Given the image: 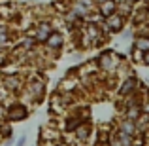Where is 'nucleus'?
<instances>
[{
  "instance_id": "423d86ee",
  "label": "nucleus",
  "mask_w": 149,
  "mask_h": 146,
  "mask_svg": "<svg viewBox=\"0 0 149 146\" xmlns=\"http://www.w3.org/2000/svg\"><path fill=\"white\" fill-rule=\"evenodd\" d=\"M119 131H123V133H127V135L134 137L136 133H138V129H136V121L127 120V118H125V120L121 121V125H119Z\"/></svg>"
},
{
  "instance_id": "4468645a",
  "label": "nucleus",
  "mask_w": 149,
  "mask_h": 146,
  "mask_svg": "<svg viewBox=\"0 0 149 146\" xmlns=\"http://www.w3.org/2000/svg\"><path fill=\"white\" fill-rule=\"evenodd\" d=\"M132 59H134L136 63H142V59H143V51H140V49H132Z\"/></svg>"
},
{
  "instance_id": "1a4fd4ad",
  "label": "nucleus",
  "mask_w": 149,
  "mask_h": 146,
  "mask_svg": "<svg viewBox=\"0 0 149 146\" xmlns=\"http://www.w3.org/2000/svg\"><path fill=\"white\" fill-rule=\"evenodd\" d=\"M134 48L140 51H149V36H136L134 38Z\"/></svg>"
},
{
  "instance_id": "6ab92c4d",
  "label": "nucleus",
  "mask_w": 149,
  "mask_h": 146,
  "mask_svg": "<svg viewBox=\"0 0 149 146\" xmlns=\"http://www.w3.org/2000/svg\"><path fill=\"white\" fill-rule=\"evenodd\" d=\"M132 36V30H125L123 32V38H130Z\"/></svg>"
},
{
  "instance_id": "39448f33",
  "label": "nucleus",
  "mask_w": 149,
  "mask_h": 146,
  "mask_svg": "<svg viewBox=\"0 0 149 146\" xmlns=\"http://www.w3.org/2000/svg\"><path fill=\"white\" fill-rule=\"evenodd\" d=\"M8 118H10L11 121L25 120V118H26V108H25L23 104H13V106H10V110H8Z\"/></svg>"
},
{
  "instance_id": "f03ea898",
  "label": "nucleus",
  "mask_w": 149,
  "mask_h": 146,
  "mask_svg": "<svg viewBox=\"0 0 149 146\" xmlns=\"http://www.w3.org/2000/svg\"><path fill=\"white\" fill-rule=\"evenodd\" d=\"M125 23H127V17L121 15L119 11H115L113 15L106 17V29H108L109 32H121L123 27H125Z\"/></svg>"
},
{
  "instance_id": "6e6552de",
  "label": "nucleus",
  "mask_w": 149,
  "mask_h": 146,
  "mask_svg": "<svg viewBox=\"0 0 149 146\" xmlns=\"http://www.w3.org/2000/svg\"><path fill=\"white\" fill-rule=\"evenodd\" d=\"M49 34H51V27H49V23H42L40 27H38V32H36V38L40 42H45L49 38Z\"/></svg>"
},
{
  "instance_id": "b1692460",
  "label": "nucleus",
  "mask_w": 149,
  "mask_h": 146,
  "mask_svg": "<svg viewBox=\"0 0 149 146\" xmlns=\"http://www.w3.org/2000/svg\"><path fill=\"white\" fill-rule=\"evenodd\" d=\"M4 97V91H2V89H0V99H2Z\"/></svg>"
},
{
  "instance_id": "0eeeda50",
  "label": "nucleus",
  "mask_w": 149,
  "mask_h": 146,
  "mask_svg": "<svg viewBox=\"0 0 149 146\" xmlns=\"http://www.w3.org/2000/svg\"><path fill=\"white\" fill-rule=\"evenodd\" d=\"M45 42H47V46H49V48L57 49V48H61V46H62L64 38H62V34H61V32H51V34H49V38H47Z\"/></svg>"
},
{
  "instance_id": "dca6fc26",
  "label": "nucleus",
  "mask_w": 149,
  "mask_h": 146,
  "mask_svg": "<svg viewBox=\"0 0 149 146\" xmlns=\"http://www.w3.org/2000/svg\"><path fill=\"white\" fill-rule=\"evenodd\" d=\"M142 112H143V114H149V97L142 102Z\"/></svg>"
},
{
  "instance_id": "412c9836",
  "label": "nucleus",
  "mask_w": 149,
  "mask_h": 146,
  "mask_svg": "<svg viewBox=\"0 0 149 146\" xmlns=\"http://www.w3.org/2000/svg\"><path fill=\"white\" fill-rule=\"evenodd\" d=\"M25 144V137H21V139H19V142H17V146H23Z\"/></svg>"
},
{
  "instance_id": "5701e85b",
  "label": "nucleus",
  "mask_w": 149,
  "mask_h": 146,
  "mask_svg": "<svg viewBox=\"0 0 149 146\" xmlns=\"http://www.w3.org/2000/svg\"><path fill=\"white\" fill-rule=\"evenodd\" d=\"M2 116H4V110H2V108H0V118H2Z\"/></svg>"
},
{
  "instance_id": "ddd939ff",
  "label": "nucleus",
  "mask_w": 149,
  "mask_h": 146,
  "mask_svg": "<svg viewBox=\"0 0 149 146\" xmlns=\"http://www.w3.org/2000/svg\"><path fill=\"white\" fill-rule=\"evenodd\" d=\"M79 123H81L79 120L72 118V120H68V123H66V129H68V131H76V129H77V125H79Z\"/></svg>"
},
{
  "instance_id": "f257e3e1",
  "label": "nucleus",
  "mask_w": 149,
  "mask_h": 146,
  "mask_svg": "<svg viewBox=\"0 0 149 146\" xmlns=\"http://www.w3.org/2000/svg\"><path fill=\"white\" fill-rule=\"evenodd\" d=\"M121 63V57L115 53H111V51H106V53H102L98 57V66L102 70H108V72H111V70H115L117 66H119Z\"/></svg>"
},
{
  "instance_id": "393cba45",
  "label": "nucleus",
  "mask_w": 149,
  "mask_h": 146,
  "mask_svg": "<svg viewBox=\"0 0 149 146\" xmlns=\"http://www.w3.org/2000/svg\"><path fill=\"white\" fill-rule=\"evenodd\" d=\"M58 146H64V144H58Z\"/></svg>"
},
{
  "instance_id": "4be33fe9",
  "label": "nucleus",
  "mask_w": 149,
  "mask_h": 146,
  "mask_svg": "<svg viewBox=\"0 0 149 146\" xmlns=\"http://www.w3.org/2000/svg\"><path fill=\"white\" fill-rule=\"evenodd\" d=\"M4 63H6V59H4V57H2V55H0V66H2V65H4Z\"/></svg>"
},
{
  "instance_id": "f3484780",
  "label": "nucleus",
  "mask_w": 149,
  "mask_h": 146,
  "mask_svg": "<svg viewBox=\"0 0 149 146\" xmlns=\"http://www.w3.org/2000/svg\"><path fill=\"white\" fill-rule=\"evenodd\" d=\"M142 65H146V66H149V51H146V53H143V59H142Z\"/></svg>"
},
{
  "instance_id": "2eb2a0df",
  "label": "nucleus",
  "mask_w": 149,
  "mask_h": 146,
  "mask_svg": "<svg viewBox=\"0 0 149 146\" xmlns=\"http://www.w3.org/2000/svg\"><path fill=\"white\" fill-rule=\"evenodd\" d=\"M6 85H8V87H11V89H17L19 87V82L17 80H15V78H8V80H6Z\"/></svg>"
},
{
  "instance_id": "aec40b11",
  "label": "nucleus",
  "mask_w": 149,
  "mask_h": 146,
  "mask_svg": "<svg viewBox=\"0 0 149 146\" xmlns=\"http://www.w3.org/2000/svg\"><path fill=\"white\" fill-rule=\"evenodd\" d=\"M32 46V40H25V44H23V48H30Z\"/></svg>"
},
{
  "instance_id": "20e7f679",
  "label": "nucleus",
  "mask_w": 149,
  "mask_h": 146,
  "mask_svg": "<svg viewBox=\"0 0 149 146\" xmlns=\"http://www.w3.org/2000/svg\"><path fill=\"white\" fill-rule=\"evenodd\" d=\"M98 11H100V15L104 19L109 17V15H113L117 11V2L115 0H104V2L98 4Z\"/></svg>"
},
{
  "instance_id": "7ed1b4c3",
  "label": "nucleus",
  "mask_w": 149,
  "mask_h": 146,
  "mask_svg": "<svg viewBox=\"0 0 149 146\" xmlns=\"http://www.w3.org/2000/svg\"><path fill=\"white\" fill-rule=\"evenodd\" d=\"M138 87H140L138 78L130 74V76H127V78H125V82L121 84L119 93H121L123 97H130V95H134V93H138Z\"/></svg>"
},
{
  "instance_id": "f8f14e48",
  "label": "nucleus",
  "mask_w": 149,
  "mask_h": 146,
  "mask_svg": "<svg viewBox=\"0 0 149 146\" xmlns=\"http://www.w3.org/2000/svg\"><path fill=\"white\" fill-rule=\"evenodd\" d=\"M42 91H44V84H42V82H32V84H30V95L40 97Z\"/></svg>"
},
{
  "instance_id": "9d476101",
  "label": "nucleus",
  "mask_w": 149,
  "mask_h": 146,
  "mask_svg": "<svg viewBox=\"0 0 149 146\" xmlns=\"http://www.w3.org/2000/svg\"><path fill=\"white\" fill-rule=\"evenodd\" d=\"M89 133H91V125L89 123H79L77 125V129H76V137L79 140H85L89 137Z\"/></svg>"
},
{
  "instance_id": "9b49d317",
  "label": "nucleus",
  "mask_w": 149,
  "mask_h": 146,
  "mask_svg": "<svg viewBox=\"0 0 149 146\" xmlns=\"http://www.w3.org/2000/svg\"><path fill=\"white\" fill-rule=\"evenodd\" d=\"M87 38L93 42H98L100 40V29L96 25H89L87 27Z\"/></svg>"
},
{
  "instance_id": "a211bd4d",
  "label": "nucleus",
  "mask_w": 149,
  "mask_h": 146,
  "mask_svg": "<svg viewBox=\"0 0 149 146\" xmlns=\"http://www.w3.org/2000/svg\"><path fill=\"white\" fill-rule=\"evenodd\" d=\"M6 32H4V29H0V44H4V42H6Z\"/></svg>"
}]
</instances>
